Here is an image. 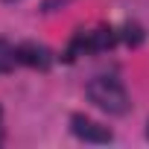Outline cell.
I'll use <instances>...</instances> for the list:
<instances>
[{"label":"cell","instance_id":"obj_1","mask_svg":"<svg viewBox=\"0 0 149 149\" xmlns=\"http://www.w3.org/2000/svg\"><path fill=\"white\" fill-rule=\"evenodd\" d=\"M88 100H91L100 111H105V114H111V117H123V114H129V108H132L129 91H126L123 82L114 79V76H97V79H91V82H88Z\"/></svg>","mask_w":149,"mask_h":149},{"label":"cell","instance_id":"obj_2","mask_svg":"<svg viewBox=\"0 0 149 149\" xmlns=\"http://www.w3.org/2000/svg\"><path fill=\"white\" fill-rule=\"evenodd\" d=\"M70 132L76 134L79 140H85V143H111V140H114L111 129H105V126L88 120L85 114H73V117H70Z\"/></svg>","mask_w":149,"mask_h":149},{"label":"cell","instance_id":"obj_3","mask_svg":"<svg viewBox=\"0 0 149 149\" xmlns=\"http://www.w3.org/2000/svg\"><path fill=\"white\" fill-rule=\"evenodd\" d=\"M15 58H18V64H26V67H35V70H47L53 64V53L44 44H38V41L18 44L15 47Z\"/></svg>","mask_w":149,"mask_h":149},{"label":"cell","instance_id":"obj_4","mask_svg":"<svg viewBox=\"0 0 149 149\" xmlns=\"http://www.w3.org/2000/svg\"><path fill=\"white\" fill-rule=\"evenodd\" d=\"M117 44V32L111 26H100L94 32H88V50L91 53H102V50H111Z\"/></svg>","mask_w":149,"mask_h":149},{"label":"cell","instance_id":"obj_5","mask_svg":"<svg viewBox=\"0 0 149 149\" xmlns=\"http://www.w3.org/2000/svg\"><path fill=\"white\" fill-rule=\"evenodd\" d=\"M120 38H123L129 47H140V44H143V38H146V32H143V26H140V24H126V26H123V32H120Z\"/></svg>","mask_w":149,"mask_h":149},{"label":"cell","instance_id":"obj_6","mask_svg":"<svg viewBox=\"0 0 149 149\" xmlns=\"http://www.w3.org/2000/svg\"><path fill=\"white\" fill-rule=\"evenodd\" d=\"M15 47L9 44V41H3L0 38V73H9L12 67H15Z\"/></svg>","mask_w":149,"mask_h":149},{"label":"cell","instance_id":"obj_7","mask_svg":"<svg viewBox=\"0 0 149 149\" xmlns=\"http://www.w3.org/2000/svg\"><path fill=\"white\" fill-rule=\"evenodd\" d=\"M70 3H73V0H41V12L44 15H56L64 6H70Z\"/></svg>","mask_w":149,"mask_h":149},{"label":"cell","instance_id":"obj_8","mask_svg":"<svg viewBox=\"0 0 149 149\" xmlns=\"http://www.w3.org/2000/svg\"><path fill=\"white\" fill-rule=\"evenodd\" d=\"M3 3H18V0H3Z\"/></svg>","mask_w":149,"mask_h":149},{"label":"cell","instance_id":"obj_9","mask_svg":"<svg viewBox=\"0 0 149 149\" xmlns=\"http://www.w3.org/2000/svg\"><path fill=\"white\" fill-rule=\"evenodd\" d=\"M146 137H149V123H146Z\"/></svg>","mask_w":149,"mask_h":149}]
</instances>
